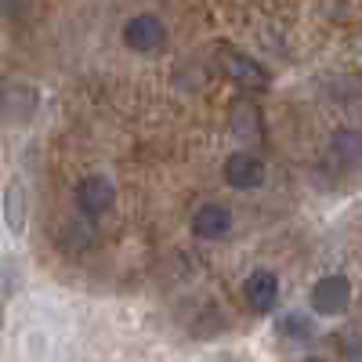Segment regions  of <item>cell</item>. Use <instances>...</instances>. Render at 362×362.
Listing matches in <instances>:
<instances>
[{"label": "cell", "mask_w": 362, "mask_h": 362, "mask_svg": "<svg viewBox=\"0 0 362 362\" xmlns=\"http://www.w3.org/2000/svg\"><path fill=\"white\" fill-rule=\"evenodd\" d=\"M221 177L228 181V189L250 192V189L264 185V163H261V156L243 153V148H239V153H228V160L221 167Z\"/></svg>", "instance_id": "8992f818"}, {"label": "cell", "mask_w": 362, "mask_h": 362, "mask_svg": "<svg viewBox=\"0 0 362 362\" xmlns=\"http://www.w3.org/2000/svg\"><path fill=\"white\" fill-rule=\"evenodd\" d=\"M329 160H334L337 167L351 170L362 163V134L355 127H341L334 131V138H329Z\"/></svg>", "instance_id": "30bf717a"}, {"label": "cell", "mask_w": 362, "mask_h": 362, "mask_svg": "<svg viewBox=\"0 0 362 362\" xmlns=\"http://www.w3.org/2000/svg\"><path fill=\"white\" fill-rule=\"evenodd\" d=\"M228 127H232L235 138H243V141H261L264 138V116H261V109L254 102L239 98L232 105V112H228Z\"/></svg>", "instance_id": "9c48e42d"}, {"label": "cell", "mask_w": 362, "mask_h": 362, "mask_svg": "<svg viewBox=\"0 0 362 362\" xmlns=\"http://www.w3.org/2000/svg\"><path fill=\"white\" fill-rule=\"evenodd\" d=\"M243 300H247V308L264 315L276 308V300H279V276L272 268H254L247 283H243Z\"/></svg>", "instance_id": "52a82bcc"}, {"label": "cell", "mask_w": 362, "mask_h": 362, "mask_svg": "<svg viewBox=\"0 0 362 362\" xmlns=\"http://www.w3.org/2000/svg\"><path fill=\"white\" fill-rule=\"evenodd\" d=\"M308 305H312L315 315H341L351 305V279L341 276V272H329V276H322L312 286Z\"/></svg>", "instance_id": "6da1fadb"}, {"label": "cell", "mask_w": 362, "mask_h": 362, "mask_svg": "<svg viewBox=\"0 0 362 362\" xmlns=\"http://www.w3.org/2000/svg\"><path fill=\"white\" fill-rule=\"evenodd\" d=\"M54 243H58V250L69 254V257L90 254V250L98 247V228H95V218L80 214V218L62 221V225H58V232H54Z\"/></svg>", "instance_id": "5b68a950"}, {"label": "cell", "mask_w": 362, "mask_h": 362, "mask_svg": "<svg viewBox=\"0 0 362 362\" xmlns=\"http://www.w3.org/2000/svg\"><path fill=\"white\" fill-rule=\"evenodd\" d=\"M192 232L199 239H225L232 232V210L225 203H203L196 214H192Z\"/></svg>", "instance_id": "ba28073f"}, {"label": "cell", "mask_w": 362, "mask_h": 362, "mask_svg": "<svg viewBox=\"0 0 362 362\" xmlns=\"http://www.w3.org/2000/svg\"><path fill=\"white\" fill-rule=\"evenodd\" d=\"M279 334L305 341V337H312V322H308V315H286V319H279Z\"/></svg>", "instance_id": "8fae6325"}, {"label": "cell", "mask_w": 362, "mask_h": 362, "mask_svg": "<svg viewBox=\"0 0 362 362\" xmlns=\"http://www.w3.org/2000/svg\"><path fill=\"white\" fill-rule=\"evenodd\" d=\"M221 66H225L228 80H232L239 90H247V95H257V90H268V83H272L268 69L257 62V58L243 54V51H221Z\"/></svg>", "instance_id": "3957f363"}, {"label": "cell", "mask_w": 362, "mask_h": 362, "mask_svg": "<svg viewBox=\"0 0 362 362\" xmlns=\"http://www.w3.org/2000/svg\"><path fill=\"white\" fill-rule=\"evenodd\" d=\"M73 203H76V214L102 218V214H109L112 203H116V189H112V181H109V177H102V174H87L83 181H76Z\"/></svg>", "instance_id": "7a4b0ae2"}, {"label": "cell", "mask_w": 362, "mask_h": 362, "mask_svg": "<svg viewBox=\"0 0 362 362\" xmlns=\"http://www.w3.org/2000/svg\"><path fill=\"white\" fill-rule=\"evenodd\" d=\"M124 44H127L134 54H156V51L167 44V25H163V18L148 15V11L127 18V25H124Z\"/></svg>", "instance_id": "277c9868"}]
</instances>
